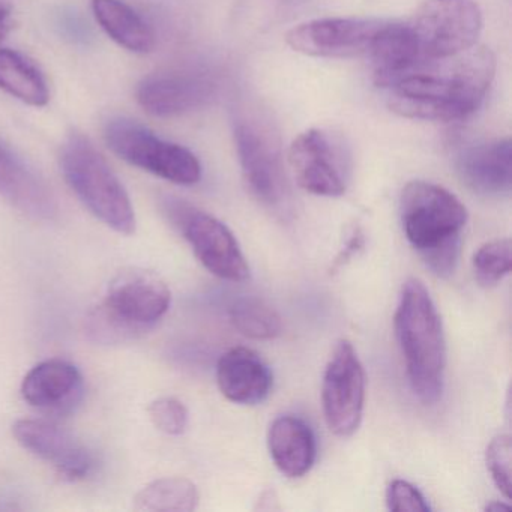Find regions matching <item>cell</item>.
<instances>
[{
  "label": "cell",
  "mask_w": 512,
  "mask_h": 512,
  "mask_svg": "<svg viewBox=\"0 0 512 512\" xmlns=\"http://www.w3.org/2000/svg\"><path fill=\"white\" fill-rule=\"evenodd\" d=\"M386 503L394 512H430L431 509L421 491L404 479H395L389 484Z\"/></svg>",
  "instance_id": "28"
},
{
  "label": "cell",
  "mask_w": 512,
  "mask_h": 512,
  "mask_svg": "<svg viewBox=\"0 0 512 512\" xmlns=\"http://www.w3.org/2000/svg\"><path fill=\"white\" fill-rule=\"evenodd\" d=\"M22 397L35 409L64 415L82 400V373L76 365L62 359L41 362L23 379Z\"/></svg>",
  "instance_id": "16"
},
{
  "label": "cell",
  "mask_w": 512,
  "mask_h": 512,
  "mask_svg": "<svg viewBox=\"0 0 512 512\" xmlns=\"http://www.w3.org/2000/svg\"><path fill=\"white\" fill-rule=\"evenodd\" d=\"M289 166L302 190L320 197L346 193L349 164L343 145L317 128L299 134L290 145Z\"/></svg>",
  "instance_id": "11"
},
{
  "label": "cell",
  "mask_w": 512,
  "mask_h": 512,
  "mask_svg": "<svg viewBox=\"0 0 512 512\" xmlns=\"http://www.w3.org/2000/svg\"><path fill=\"white\" fill-rule=\"evenodd\" d=\"M92 13L101 29L128 52L146 55L154 50V29L124 0H92Z\"/></svg>",
  "instance_id": "21"
},
{
  "label": "cell",
  "mask_w": 512,
  "mask_h": 512,
  "mask_svg": "<svg viewBox=\"0 0 512 512\" xmlns=\"http://www.w3.org/2000/svg\"><path fill=\"white\" fill-rule=\"evenodd\" d=\"M170 304L172 293L163 278L146 269H125L110 281L104 301L89 314V335L101 344L134 340L157 325Z\"/></svg>",
  "instance_id": "4"
},
{
  "label": "cell",
  "mask_w": 512,
  "mask_h": 512,
  "mask_svg": "<svg viewBox=\"0 0 512 512\" xmlns=\"http://www.w3.org/2000/svg\"><path fill=\"white\" fill-rule=\"evenodd\" d=\"M368 55L373 62L374 82L382 89L425 62L409 23L385 22L377 32Z\"/></svg>",
  "instance_id": "20"
},
{
  "label": "cell",
  "mask_w": 512,
  "mask_h": 512,
  "mask_svg": "<svg viewBox=\"0 0 512 512\" xmlns=\"http://www.w3.org/2000/svg\"><path fill=\"white\" fill-rule=\"evenodd\" d=\"M383 25V20L356 17L311 20L290 29L286 43L293 52L311 58H356L368 55Z\"/></svg>",
  "instance_id": "12"
},
{
  "label": "cell",
  "mask_w": 512,
  "mask_h": 512,
  "mask_svg": "<svg viewBox=\"0 0 512 512\" xmlns=\"http://www.w3.org/2000/svg\"><path fill=\"white\" fill-rule=\"evenodd\" d=\"M199 491L187 478H161L134 497V509L154 512H190L197 508Z\"/></svg>",
  "instance_id": "23"
},
{
  "label": "cell",
  "mask_w": 512,
  "mask_h": 512,
  "mask_svg": "<svg viewBox=\"0 0 512 512\" xmlns=\"http://www.w3.org/2000/svg\"><path fill=\"white\" fill-rule=\"evenodd\" d=\"M511 436L499 434L487 448V467L500 493L511 499Z\"/></svg>",
  "instance_id": "27"
},
{
  "label": "cell",
  "mask_w": 512,
  "mask_h": 512,
  "mask_svg": "<svg viewBox=\"0 0 512 512\" xmlns=\"http://www.w3.org/2000/svg\"><path fill=\"white\" fill-rule=\"evenodd\" d=\"M10 32V10L0 4V41L7 37Z\"/></svg>",
  "instance_id": "30"
},
{
  "label": "cell",
  "mask_w": 512,
  "mask_h": 512,
  "mask_svg": "<svg viewBox=\"0 0 512 512\" xmlns=\"http://www.w3.org/2000/svg\"><path fill=\"white\" fill-rule=\"evenodd\" d=\"M218 83L202 70L151 74L139 83L137 103L155 118H175L202 109L217 95Z\"/></svg>",
  "instance_id": "13"
},
{
  "label": "cell",
  "mask_w": 512,
  "mask_h": 512,
  "mask_svg": "<svg viewBox=\"0 0 512 512\" xmlns=\"http://www.w3.org/2000/svg\"><path fill=\"white\" fill-rule=\"evenodd\" d=\"M217 383L227 400L254 406L271 394L274 379L268 365L256 352L247 347H235L218 361Z\"/></svg>",
  "instance_id": "18"
},
{
  "label": "cell",
  "mask_w": 512,
  "mask_h": 512,
  "mask_svg": "<svg viewBox=\"0 0 512 512\" xmlns=\"http://www.w3.org/2000/svg\"><path fill=\"white\" fill-rule=\"evenodd\" d=\"M0 89L31 107H46L50 101L43 71L16 50L0 49Z\"/></svg>",
  "instance_id": "22"
},
{
  "label": "cell",
  "mask_w": 512,
  "mask_h": 512,
  "mask_svg": "<svg viewBox=\"0 0 512 512\" xmlns=\"http://www.w3.org/2000/svg\"><path fill=\"white\" fill-rule=\"evenodd\" d=\"M395 334L413 394L428 406L436 404L445 386V332L430 293L416 278L401 290Z\"/></svg>",
  "instance_id": "3"
},
{
  "label": "cell",
  "mask_w": 512,
  "mask_h": 512,
  "mask_svg": "<svg viewBox=\"0 0 512 512\" xmlns=\"http://www.w3.org/2000/svg\"><path fill=\"white\" fill-rule=\"evenodd\" d=\"M149 418L161 433L179 436L187 430L188 410L178 398L163 397L149 404Z\"/></svg>",
  "instance_id": "26"
},
{
  "label": "cell",
  "mask_w": 512,
  "mask_h": 512,
  "mask_svg": "<svg viewBox=\"0 0 512 512\" xmlns=\"http://www.w3.org/2000/svg\"><path fill=\"white\" fill-rule=\"evenodd\" d=\"M104 140L125 163L172 184L188 187L202 179V164L190 149L161 139L133 119H109L104 127Z\"/></svg>",
  "instance_id": "7"
},
{
  "label": "cell",
  "mask_w": 512,
  "mask_h": 512,
  "mask_svg": "<svg viewBox=\"0 0 512 512\" xmlns=\"http://www.w3.org/2000/svg\"><path fill=\"white\" fill-rule=\"evenodd\" d=\"M364 367L355 347L347 340L335 346L322 385V406L326 424L332 433L349 437L358 430L364 415Z\"/></svg>",
  "instance_id": "10"
},
{
  "label": "cell",
  "mask_w": 512,
  "mask_h": 512,
  "mask_svg": "<svg viewBox=\"0 0 512 512\" xmlns=\"http://www.w3.org/2000/svg\"><path fill=\"white\" fill-rule=\"evenodd\" d=\"M59 164L73 193L101 223L121 235L136 232V212L124 184L88 137L71 133Z\"/></svg>",
  "instance_id": "5"
},
{
  "label": "cell",
  "mask_w": 512,
  "mask_h": 512,
  "mask_svg": "<svg viewBox=\"0 0 512 512\" xmlns=\"http://www.w3.org/2000/svg\"><path fill=\"white\" fill-rule=\"evenodd\" d=\"M407 23L422 59L436 61L476 46L482 13L475 0H425Z\"/></svg>",
  "instance_id": "9"
},
{
  "label": "cell",
  "mask_w": 512,
  "mask_h": 512,
  "mask_svg": "<svg viewBox=\"0 0 512 512\" xmlns=\"http://www.w3.org/2000/svg\"><path fill=\"white\" fill-rule=\"evenodd\" d=\"M494 73L496 56L482 46L452 58L425 61L386 88L388 106L415 121H463L484 103Z\"/></svg>",
  "instance_id": "1"
},
{
  "label": "cell",
  "mask_w": 512,
  "mask_h": 512,
  "mask_svg": "<svg viewBox=\"0 0 512 512\" xmlns=\"http://www.w3.org/2000/svg\"><path fill=\"white\" fill-rule=\"evenodd\" d=\"M17 442L49 461L67 481L88 478L97 466L94 452L64 428L43 419H20L13 425Z\"/></svg>",
  "instance_id": "14"
},
{
  "label": "cell",
  "mask_w": 512,
  "mask_h": 512,
  "mask_svg": "<svg viewBox=\"0 0 512 512\" xmlns=\"http://www.w3.org/2000/svg\"><path fill=\"white\" fill-rule=\"evenodd\" d=\"M0 197L20 214L41 223L56 220L58 199L40 173L0 140Z\"/></svg>",
  "instance_id": "15"
},
{
  "label": "cell",
  "mask_w": 512,
  "mask_h": 512,
  "mask_svg": "<svg viewBox=\"0 0 512 512\" xmlns=\"http://www.w3.org/2000/svg\"><path fill=\"white\" fill-rule=\"evenodd\" d=\"M362 247H364V235H362L361 230H355L352 238L347 241V245L346 248H344L343 253L338 256L334 268H340L343 263L349 262V259H352V257L355 256Z\"/></svg>",
  "instance_id": "29"
},
{
  "label": "cell",
  "mask_w": 512,
  "mask_h": 512,
  "mask_svg": "<svg viewBox=\"0 0 512 512\" xmlns=\"http://www.w3.org/2000/svg\"><path fill=\"white\" fill-rule=\"evenodd\" d=\"M229 316L236 331L253 340H274L283 331L280 314L253 296L236 299L230 305Z\"/></svg>",
  "instance_id": "24"
},
{
  "label": "cell",
  "mask_w": 512,
  "mask_h": 512,
  "mask_svg": "<svg viewBox=\"0 0 512 512\" xmlns=\"http://www.w3.org/2000/svg\"><path fill=\"white\" fill-rule=\"evenodd\" d=\"M473 272L481 286L499 284L511 272V241L494 239L482 245L473 256Z\"/></svg>",
  "instance_id": "25"
},
{
  "label": "cell",
  "mask_w": 512,
  "mask_h": 512,
  "mask_svg": "<svg viewBox=\"0 0 512 512\" xmlns=\"http://www.w3.org/2000/svg\"><path fill=\"white\" fill-rule=\"evenodd\" d=\"M233 137L248 190L269 211L289 214L292 190L280 137L271 121L254 110H238L233 119Z\"/></svg>",
  "instance_id": "6"
},
{
  "label": "cell",
  "mask_w": 512,
  "mask_h": 512,
  "mask_svg": "<svg viewBox=\"0 0 512 512\" xmlns=\"http://www.w3.org/2000/svg\"><path fill=\"white\" fill-rule=\"evenodd\" d=\"M268 448L275 466L287 478H302L316 461V436L299 416L283 415L272 422Z\"/></svg>",
  "instance_id": "19"
},
{
  "label": "cell",
  "mask_w": 512,
  "mask_h": 512,
  "mask_svg": "<svg viewBox=\"0 0 512 512\" xmlns=\"http://www.w3.org/2000/svg\"><path fill=\"white\" fill-rule=\"evenodd\" d=\"M512 143L509 139L479 143L457 158L461 181L482 196H503L511 191Z\"/></svg>",
  "instance_id": "17"
},
{
  "label": "cell",
  "mask_w": 512,
  "mask_h": 512,
  "mask_svg": "<svg viewBox=\"0 0 512 512\" xmlns=\"http://www.w3.org/2000/svg\"><path fill=\"white\" fill-rule=\"evenodd\" d=\"M401 224L409 244L437 275L454 274L467 209L455 194L427 181H412L400 197Z\"/></svg>",
  "instance_id": "2"
},
{
  "label": "cell",
  "mask_w": 512,
  "mask_h": 512,
  "mask_svg": "<svg viewBox=\"0 0 512 512\" xmlns=\"http://www.w3.org/2000/svg\"><path fill=\"white\" fill-rule=\"evenodd\" d=\"M487 511H508L509 505H505V503L493 502L490 505L485 506Z\"/></svg>",
  "instance_id": "31"
},
{
  "label": "cell",
  "mask_w": 512,
  "mask_h": 512,
  "mask_svg": "<svg viewBox=\"0 0 512 512\" xmlns=\"http://www.w3.org/2000/svg\"><path fill=\"white\" fill-rule=\"evenodd\" d=\"M161 211L169 223L187 239L197 260L221 280L245 281L250 266L232 230L208 212L178 197L161 199Z\"/></svg>",
  "instance_id": "8"
}]
</instances>
